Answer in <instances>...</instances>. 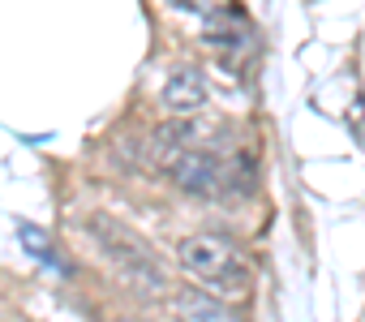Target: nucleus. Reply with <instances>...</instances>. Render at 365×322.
<instances>
[{
	"mask_svg": "<svg viewBox=\"0 0 365 322\" xmlns=\"http://www.w3.org/2000/svg\"><path fill=\"white\" fill-rule=\"evenodd\" d=\"M176 262L190 279H198L202 288H215L220 296H237L245 301L254 292V271L245 262V254L220 237V232H194L176 245Z\"/></svg>",
	"mask_w": 365,
	"mask_h": 322,
	"instance_id": "obj_1",
	"label": "nucleus"
},
{
	"mask_svg": "<svg viewBox=\"0 0 365 322\" xmlns=\"http://www.w3.org/2000/svg\"><path fill=\"white\" fill-rule=\"evenodd\" d=\"M86 237L99 245V254L108 258V266H112L129 288H138V292H146V296L168 292V271H163L159 254H155L133 228H125V224L112 219V215H91V219H86Z\"/></svg>",
	"mask_w": 365,
	"mask_h": 322,
	"instance_id": "obj_2",
	"label": "nucleus"
},
{
	"mask_svg": "<svg viewBox=\"0 0 365 322\" xmlns=\"http://www.w3.org/2000/svg\"><path fill=\"white\" fill-rule=\"evenodd\" d=\"M168 177L185 194H194V198H220L224 194V159L211 146H190L168 168Z\"/></svg>",
	"mask_w": 365,
	"mask_h": 322,
	"instance_id": "obj_3",
	"label": "nucleus"
},
{
	"mask_svg": "<svg viewBox=\"0 0 365 322\" xmlns=\"http://www.w3.org/2000/svg\"><path fill=\"white\" fill-rule=\"evenodd\" d=\"M159 99H163V108L168 112H198L202 103H207V78L194 69V65H176L168 78H163V90H159Z\"/></svg>",
	"mask_w": 365,
	"mask_h": 322,
	"instance_id": "obj_4",
	"label": "nucleus"
},
{
	"mask_svg": "<svg viewBox=\"0 0 365 322\" xmlns=\"http://www.w3.org/2000/svg\"><path fill=\"white\" fill-rule=\"evenodd\" d=\"M202 43H207L211 52H220V56H245V52L254 48V31H250V22H245V18L220 14V18H211V22H207Z\"/></svg>",
	"mask_w": 365,
	"mask_h": 322,
	"instance_id": "obj_5",
	"label": "nucleus"
},
{
	"mask_svg": "<svg viewBox=\"0 0 365 322\" xmlns=\"http://www.w3.org/2000/svg\"><path fill=\"white\" fill-rule=\"evenodd\" d=\"M172 313L180 322H241L220 296L211 292H198V288H185V292H176L172 296Z\"/></svg>",
	"mask_w": 365,
	"mask_h": 322,
	"instance_id": "obj_6",
	"label": "nucleus"
},
{
	"mask_svg": "<svg viewBox=\"0 0 365 322\" xmlns=\"http://www.w3.org/2000/svg\"><path fill=\"white\" fill-rule=\"evenodd\" d=\"M18 237H22V245H31V249H35V254H39V258L48 262V266H61V262H56V254H52V245H48L43 237H39V228L22 224V228H18Z\"/></svg>",
	"mask_w": 365,
	"mask_h": 322,
	"instance_id": "obj_7",
	"label": "nucleus"
},
{
	"mask_svg": "<svg viewBox=\"0 0 365 322\" xmlns=\"http://www.w3.org/2000/svg\"><path fill=\"white\" fill-rule=\"evenodd\" d=\"M176 9H198V0H172Z\"/></svg>",
	"mask_w": 365,
	"mask_h": 322,
	"instance_id": "obj_8",
	"label": "nucleus"
},
{
	"mask_svg": "<svg viewBox=\"0 0 365 322\" xmlns=\"http://www.w3.org/2000/svg\"><path fill=\"white\" fill-rule=\"evenodd\" d=\"M125 322H142V318H125Z\"/></svg>",
	"mask_w": 365,
	"mask_h": 322,
	"instance_id": "obj_9",
	"label": "nucleus"
}]
</instances>
